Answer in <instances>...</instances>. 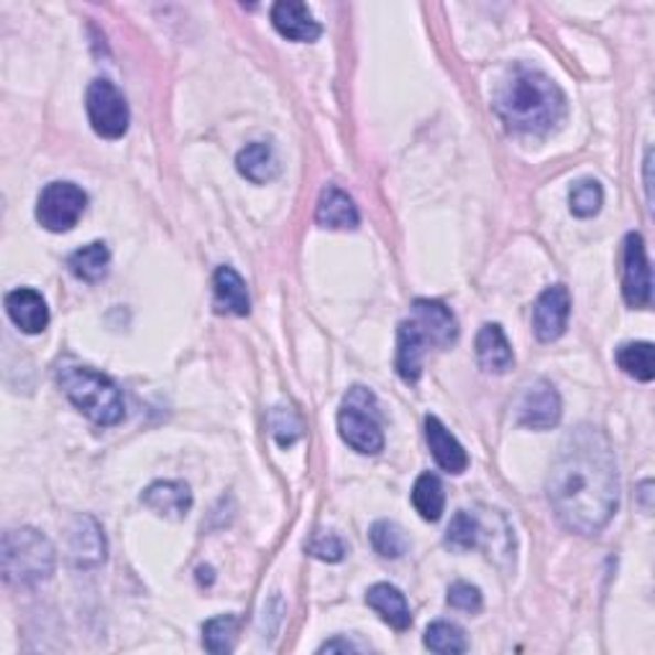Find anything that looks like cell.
Returning a JSON list of instances; mask_svg holds the SVG:
<instances>
[{
    "instance_id": "obj_1",
    "label": "cell",
    "mask_w": 655,
    "mask_h": 655,
    "mask_svg": "<svg viewBox=\"0 0 655 655\" xmlns=\"http://www.w3.org/2000/svg\"><path fill=\"white\" fill-rule=\"evenodd\" d=\"M558 523L571 533L594 535L618 513L620 474L612 443L594 426H579L563 438L546 482Z\"/></svg>"
},
{
    "instance_id": "obj_2",
    "label": "cell",
    "mask_w": 655,
    "mask_h": 655,
    "mask_svg": "<svg viewBox=\"0 0 655 655\" xmlns=\"http://www.w3.org/2000/svg\"><path fill=\"white\" fill-rule=\"evenodd\" d=\"M494 108L509 131L540 136L563 121L566 95L540 69L520 65L502 79Z\"/></svg>"
},
{
    "instance_id": "obj_3",
    "label": "cell",
    "mask_w": 655,
    "mask_h": 655,
    "mask_svg": "<svg viewBox=\"0 0 655 655\" xmlns=\"http://www.w3.org/2000/svg\"><path fill=\"white\" fill-rule=\"evenodd\" d=\"M57 382L62 393L67 395L72 405L77 407L85 418H90L95 426H118L126 415V402L121 389L106 374L90 369V366L67 364L57 372Z\"/></svg>"
},
{
    "instance_id": "obj_4",
    "label": "cell",
    "mask_w": 655,
    "mask_h": 655,
    "mask_svg": "<svg viewBox=\"0 0 655 655\" xmlns=\"http://www.w3.org/2000/svg\"><path fill=\"white\" fill-rule=\"evenodd\" d=\"M3 579L13 587H36L54 573V546L34 527H13L3 535Z\"/></svg>"
},
{
    "instance_id": "obj_5",
    "label": "cell",
    "mask_w": 655,
    "mask_h": 655,
    "mask_svg": "<svg viewBox=\"0 0 655 655\" xmlns=\"http://www.w3.org/2000/svg\"><path fill=\"white\" fill-rule=\"evenodd\" d=\"M339 433L351 449L374 457L385 449V433L377 412V397L369 389L354 387L339 412Z\"/></svg>"
},
{
    "instance_id": "obj_6",
    "label": "cell",
    "mask_w": 655,
    "mask_h": 655,
    "mask_svg": "<svg viewBox=\"0 0 655 655\" xmlns=\"http://www.w3.org/2000/svg\"><path fill=\"white\" fill-rule=\"evenodd\" d=\"M85 108L93 131L103 139H121L129 131V103L110 79H93L85 95Z\"/></svg>"
},
{
    "instance_id": "obj_7",
    "label": "cell",
    "mask_w": 655,
    "mask_h": 655,
    "mask_svg": "<svg viewBox=\"0 0 655 655\" xmlns=\"http://www.w3.org/2000/svg\"><path fill=\"white\" fill-rule=\"evenodd\" d=\"M87 207V195L75 182H52L42 190L36 203V221L50 234H67L77 226Z\"/></svg>"
},
{
    "instance_id": "obj_8",
    "label": "cell",
    "mask_w": 655,
    "mask_h": 655,
    "mask_svg": "<svg viewBox=\"0 0 655 655\" xmlns=\"http://www.w3.org/2000/svg\"><path fill=\"white\" fill-rule=\"evenodd\" d=\"M622 294L630 308H648L653 300V277L651 261L645 251L641 234H627L625 238V261H622Z\"/></svg>"
},
{
    "instance_id": "obj_9",
    "label": "cell",
    "mask_w": 655,
    "mask_h": 655,
    "mask_svg": "<svg viewBox=\"0 0 655 655\" xmlns=\"http://www.w3.org/2000/svg\"><path fill=\"white\" fill-rule=\"evenodd\" d=\"M563 415L561 395L546 379L533 382L523 393L520 405H517V422L533 430H550L558 426Z\"/></svg>"
},
{
    "instance_id": "obj_10",
    "label": "cell",
    "mask_w": 655,
    "mask_h": 655,
    "mask_svg": "<svg viewBox=\"0 0 655 655\" xmlns=\"http://www.w3.org/2000/svg\"><path fill=\"white\" fill-rule=\"evenodd\" d=\"M571 315V294L563 284L548 287L540 292L533 308V331L543 343H554L566 333Z\"/></svg>"
},
{
    "instance_id": "obj_11",
    "label": "cell",
    "mask_w": 655,
    "mask_h": 655,
    "mask_svg": "<svg viewBox=\"0 0 655 655\" xmlns=\"http://www.w3.org/2000/svg\"><path fill=\"white\" fill-rule=\"evenodd\" d=\"M410 321L420 328L428 346L449 348L459 335L457 315L441 300H415Z\"/></svg>"
},
{
    "instance_id": "obj_12",
    "label": "cell",
    "mask_w": 655,
    "mask_h": 655,
    "mask_svg": "<svg viewBox=\"0 0 655 655\" xmlns=\"http://www.w3.org/2000/svg\"><path fill=\"white\" fill-rule=\"evenodd\" d=\"M69 558L77 569H95L106 561V535L93 517L79 515L69 527Z\"/></svg>"
},
{
    "instance_id": "obj_13",
    "label": "cell",
    "mask_w": 655,
    "mask_h": 655,
    "mask_svg": "<svg viewBox=\"0 0 655 655\" xmlns=\"http://www.w3.org/2000/svg\"><path fill=\"white\" fill-rule=\"evenodd\" d=\"M271 23L290 42H315L323 34V26L300 0H279L271 6Z\"/></svg>"
},
{
    "instance_id": "obj_14",
    "label": "cell",
    "mask_w": 655,
    "mask_h": 655,
    "mask_svg": "<svg viewBox=\"0 0 655 655\" xmlns=\"http://www.w3.org/2000/svg\"><path fill=\"white\" fill-rule=\"evenodd\" d=\"M6 313L15 328L29 335L42 333L50 325V308L46 300L31 287H19V290L6 294Z\"/></svg>"
},
{
    "instance_id": "obj_15",
    "label": "cell",
    "mask_w": 655,
    "mask_h": 655,
    "mask_svg": "<svg viewBox=\"0 0 655 655\" xmlns=\"http://www.w3.org/2000/svg\"><path fill=\"white\" fill-rule=\"evenodd\" d=\"M213 300L221 315L246 318L251 313V298L246 282L234 267H218L213 277Z\"/></svg>"
},
{
    "instance_id": "obj_16",
    "label": "cell",
    "mask_w": 655,
    "mask_h": 655,
    "mask_svg": "<svg viewBox=\"0 0 655 655\" xmlns=\"http://www.w3.org/2000/svg\"><path fill=\"white\" fill-rule=\"evenodd\" d=\"M141 502L151 513L170 517V520H182L193 507V492L185 482H154L141 494Z\"/></svg>"
},
{
    "instance_id": "obj_17",
    "label": "cell",
    "mask_w": 655,
    "mask_h": 655,
    "mask_svg": "<svg viewBox=\"0 0 655 655\" xmlns=\"http://www.w3.org/2000/svg\"><path fill=\"white\" fill-rule=\"evenodd\" d=\"M426 441L430 445V453L438 466L449 474H463L469 466V457L463 451V445L451 436V430L443 426L436 415H428L426 418Z\"/></svg>"
},
{
    "instance_id": "obj_18",
    "label": "cell",
    "mask_w": 655,
    "mask_h": 655,
    "mask_svg": "<svg viewBox=\"0 0 655 655\" xmlns=\"http://www.w3.org/2000/svg\"><path fill=\"white\" fill-rule=\"evenodd\" d=\"M476 358H479V366H482L484 372L505 374L507 369H513V364H515L513 346H509L502 325H497V323L482 325V331H479V335H476Z\"/></svg>"
},
{
    "instance_id": "obj_19",
    "label": "cell",
    "mask_w": 655,
    "mask_h": 655,
    "mask_svg": "<svg viewBox=\"0 0 655 655\" xmlns=\"http://www.w3.org/2000/svg\"><path fill=\"white\" fill-rule=\"evenodd\" d=\"M428 343L422 339L420 328L412 321H402L397 328V374L407 385H415L422 374V356Z\"/></svg>"
},
{
    "instance_id": "obj_20",
    "label": "cell",
    "mask_w": 655,
    "mask_h": 655,
    "mask_svg": "<svg viewBox=\"0 0 655 655\" xmlns=\"http://www.w3.org/2000/svg\"><path fill=\"white\" fill-rule=\"evenodd\" d=\"M315 221L318 226L323 228H341V230H354L358 228V207L348 193H343L341 187L328 185L321 200H318L315 207Z\"/></svg>"
},
{
    "instance_id": "obj_21",
    "label": "cell",
    "mask_w": 655,
    "mask_h": 655,
    "mask_svg": "<svg viewBox=\"0 0 655 655\" xmlns=\"http://www.w3.org/2000/svg\"><path fill=\"white\" fill-rule=\"evenodd\" d=\"M366 604H369L389 627L399 630V633L412 625L410 604H407L402 591L393 584H374L369 591H366Z\"/></svg>"
},
{
    "instance_id": "obj_22",
    "label": "cell",
    "mask_w": 655,
    "mask_h": 655,
    "mask_svg": "<svg viewBox=\"0 0 655 655\" xmlns=\"http://www.w3.org/2000/svg\"><path fill=\"white\" fill-rule=\"evenodd\" d=\"M236 167L246 180L254 182V185H267V182H271L279 174L277 151L267 141H254L246 149L238 151Z\"/></svg>"
},
{
    "instance_id": "obj_23",
    "label": "cell",
    "mask_w": 655,
    "mask_h": 655,
    "mask_svg": "<svg viewBox=\"0 0 655 655\" xmlns=\"http://www.w3.org/2000/svg\"><path fill=\"white\" fill-rule=\"evenodd\" d=\"M108 264H110V251L103 241H93L77 249L72 257L67 259V267L72 275L83 282H100L103 277L108 275Z\"/></svg>"
},
{
    "instance_id": "obj_24",
    "label": "cell",
    "mask_w": 655,
    "mask_h": 655,
    "mask_svg": "<svg viewBox=\"0 0 655 655\" xmlns=\"http://www.w3.org/2000/svg\"><path fill=\"white\" fill-rule=\"evenodd\" d=\"M412 505L418 509L422 520L438 523L445 509V490L443 482L436 474H422L412 486Z\"/></svg>"
},
{
    "instance_id": "obj_25",
    "label": "cell",
    "mask_w": 655,
    "mask_h": 655,
    "mask_svg": "<svg viewBox=\"0 0 655 655\" xmlns=\"http://www.w3.org/2000/svg\"><path fill=\"white\" fill-rule=\"evenodd\" d=\"M618 366L627 377H633L637 382H653L655 377V351L653 343L648 341H637V343H622L618 348Z\"/></svg>"
},
{
    "instance_id": "obj_26",
    "label": "cell",
    "mask_w": 655,
    "mask_h": 655,
    "mask_svg": "<svg viewBox=\"0 0 655 655\" xmlns=\"http://www.w3.org/2000/svg\"><path fill=\"white\" fill-rule=\"evenodd\" d=\"M426 648L441 655H461L469 651L466 633L453 622H433L426 630Z\"/></svg>"
},
{
    "instance_id": "obj_27",
    "label": "cell",
    "mask_w": 655,
    "mask_h": 655,
    "mask_svg": "<svg viewBox=\"0 0 655 655\" xmlns=\"http://www.w3.org/2000/svg\"><path fill=\"white\" fill-rule=\"evenodd\" d=\"M238 620L234 614H221V618L207 620L203 625V645L207 653H230L236 648Z\"/></svg>"
},
{
    "instance_id": "obj_28",
    "label": "cell",
    "mask_w": 655,
    "mask_h": 655,
    "mask_svg": "<svg viewBox=\"0 0 655 655\" xmlns=\"http://www.w3.org/2000/svg\"><path fill=\"white\" fill-rule=\"evenodd\" d=\"M445 543L459 550H471V548H479L484 543V525L479 520L476 515L466 513V509H461V513L453 515V520L449 525V530H445Z\"/></svg>"
},
{
    "instance_id": "obj_29",
    "label": "cell",
    "mask_w": 655,
    "mask_h": 655,
    "mask_svg": "<svg viewBox=\"0 0 655 655\" xmlns=\"http://www.w3.org/2000/svg\"><path fill=\"white\" fill-rule=\"evenodd\" d=\"M369 540L382 558H393L395 561V558H402L407 554V538L402 527L397 523H389V520L374 523L369 530Z\"/></svg>"
},
{
    "instance_id": "obj_30",
    "label": "cell",
    "mask_w": 655,
    "mask_h": 655,
    "mask_svg": "<svg viewBox=\"0 0 655 655\" xmlns=\"http://www.w3.org/2000/svg\"><path fill=\"white\" fill-rule=\"evenodd\" d=\"M269 428H271V436H275V441L282 445V449H290L302 438V418L298 415V410H292V407H284L279 405L275 410L269 412Z\"/></svg>"
},
{
    "instance_id": "obj_31",
    "label": "cell",
    "mask_w": 655,
    "mask_h": 655,
    "mask_svg": "<svg viewBox=\"0 0 655 655\" xmlns=\"http://www.w3.org/2000/svg\"><path fill=\"white\" fill-rule=\"evenodd\" d=\"M602 203H604V190L597 180H581L571 187L569 193L571 213L577 215V218H591V215H597L602 211Z\"/></svg>"
},
{
    "instance_id": "obj_32",
    "label": "cell",
    "mask_w": 655,
    "mask_h": 655,
    "mask_svg": "<svg viewBox=\"0 0 655 655\" xmlns=\"http://www.w3.org/2000/svg\"><path fill=\"white\" fill-rule=\"evenodd\" d=\"M449 604L461 612H479L482 610V591L466 581H457L449 587Z\"/></svg>"
},
{
    "instance_id": "obj_33",
    "label": "cell",
    "mask_w": 655,
    "mask_h": 655,
    "mask_svg": "<svg viewBox=\"0 0 655 655\" xmlns=\"http://www.w3.org/2000/svg\"><path fill=\"white\" fill-rule=\"evenodd\" d=\"M310 554H313L315 558H321V561H328V563H339L346 558V543H343L339 535L328 533V535H318V538L310 543Z\"/></svg>"
},
{
    "instance_id": "obj_34",
    "label": "cell",
    "mask_w": 655,
    "mask_h": 655,
    "mask_svg": "<svg viewBox=\"0 0 655 655\" xmlns=\"http://www.w3.org/2000/svg\"><path fill=\"white\" fill-rule=\"evenodd\" d=\"M335 651H343V653H351V651H362L356 643L351 641H341V637H335V641H328L321 645V653H335Z\"/></svg>"
}]
</instances>
